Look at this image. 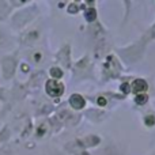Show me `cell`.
I'll use <instances>...</instances> for the list:
<instances>
[{
  "label": "cell",
  "mask_w": 155,
  "mask_h": 155,
  "mask_svg": "<svg viewBox=\"0 0 155 155\" xmlns=\"http://www.w3.org/2000/svg\"><path fill=\"white\" fill-rule=\"evenodd\" d=\"M46 93L49 95H53V97H60L64 93V86L57 80H49L46 83Z\"/></svg>",
  "instance_id": "cell-1"
},
{
  "label": "cell",
  "mask_w": 155,
  "mask_h": 155,
  "mask_svg": "<svg viewBox=\"0 0 155 155\" xmlns=\"http://www.w3.org/2000/svg\"><path fill=\"white\" fill-rule=\"evenodd\" d=\"M147 88H148V84L145 83V80H143V79H136L132 83V91L135 94H143Z\"/></svg>",
  "instance_id": "cell-2"
},
{
  "label": "cell",
  "mask_w": 155,
  "mask_h": 155,
  "mask_svg": "<svg viewBox=\"0 0 155 155\" xmlns=\"http://www.w3.org/2000/svg\"><path fill=\"white\" fill-rule=\"evenodd\" d=\"M69 102H71V105L75 107V109H82V107L84 106V99L83 97H80L79 94H74L71 97V99H69Z\"/></svg>",
  "instance_id": "cell-3"
},
{
  "label": "cell",
  "mask_w": 155,
  "mask_h": 155,
  "mask_svg": "<svg viewBox=\"0 0 155 155\" xmlns=\"http://www.w3.org/2000/svg\"><path fill=\"white\" fill-rule=\"evenodd\" d=\"M147 99H148L147 94H137L135 97V102L137 103V105H144V103L147 102Z\"/></svg>",
  "instance_id": "cell-4"
},
{
  "label": "cell",
  "mask_w": 155,
  "mask_h": 155,
  "mask_svg": "<svg viewBox=\"0 0 155 155\" xmlns=\"http://www.w3.org/2000/svg\"><path fill=\"white\" fill-rule=\"evenodd\" d=\"M50 74H52V76H56V78H61L63 76L61 69H58V68H52Z\"/></svg>",
  "instance_id": "cell-5"
},
{
  "label": "cell",
  "mask_w": 155,
  "mask_h": 155,
  "mask_svg": "<svg viewBox=\"0 0 155 155\" xmlns=\"http://www.w3.org/2000/svg\"><path fill=\"white\" fill-rule=\"evenodd\" d=\"M86 16H87V20H94L95 19V11L94 10H88L86 12Z\"/></svg>",
  "instance_id": "cell-6"
},
{
  "label": "cell",
  "mask_w": 155,
  "mask_h": 155,
  "mask_svg": "<svg viewBox=\"0 0 155 155\" xmlns=\"http://www.w3.org/2000/svg\"><path fill=\"white\" fill-rule=\"evenodd\" d=\"M154 121H155L154 116H148V117H145V120H144V123L147 124V125H150V126H152V125H154Z\"/></svg>",
  "instance_id": "cell-7"
},
{
  "label": "cell",
  "mask_w": 155,
  "mask_h": 155,
  "mask_svg": "<svg viewBox=\"0 0 155 155\" xmlns=\"http://www.w3.org/2000/svg\"><path fill=\"white\" fill-rule=\"evenodd\" d=\"M120 90L121 91H124L125 94H128L129 91H131V87H129V84L128 83H124V84H121V87H120Z\"/></svg>",
  "instance_id": "cell-8"
},
{
  "label": "cell",
  "mask_w": 155,
  "mask_h": 155,
  "mask_svg": "<svg viewBox=\"0 0 155 155\" xmlns=\"http://www.w3.org/2000/svg\"><path fill=\"white\" fill-rule=\"evenodd\" d=\"M98 105H101V106H105V105H106V99H105V98H102V97H99V98H98Z\"/></svg>",
  "instance_id": "cell-9"
}]
</instances>
